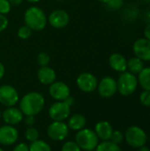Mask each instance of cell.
I'll use <instances>...</instances> for the list:
<instances>
[{"label":"cell","mask_w":150,"mask_h":151,"mask_svg":"<svg viewBox=\"0 0 150 151\" xmlns=\"http://www.w3.org/2000/svg\"><path fill=\"white\" fill-rule=\"evenodd\" d=\"M19 110L24 116H35L39 114L45 106V98L39 92H29L19 101Z\"/></svg>","instance_id":"cell-1"},{"label":"cell","mask_w":150,"mask_h":151,"mask_svg":"<svg viewBox=\"0 0 150 151\" xmlns=\"http://www.w3.org/2000/svg\"><path fill=\"white\" fill-rule=\"evenodd\" d=\"M24 21L32 31H42L48 23V18L42 9L38 6H31L24 13Z\"/></svg>","instance_id":"cell-2"},{"label":"cell","mask_w":150,"mask_h":151,"mask_svg":"<svg viewBox=\"0 0 150 151\" xmlns=\"http://www.w3.org/2000/svg\"><path fill=\"white\" fill-rule=\"evenodd\" d=\"M75 142L81 150L93 151L99 143V138L95 132L89 128H83L77 131L75 134Z\"/></svg>","instance_id":"cell-3"},{"label":"cell","mask_w":150,"mask_h":151,"mask_svg":"<svg viewBox=\"0 0 150 151\" xmlns=\"http://www.w3.org/2000/svg\"><path fill=\"white\" fill-rule=\"evenodd\" d=\"M138 84V78L135 76V74L128 71L123 72L119 75L117 81L118 91L124 96H131L136 90Z\"/></svg>","instance_id":"cell-4"},{"label":"cell","mask_w":150,"mask_h":151,"mask_svg":"<svg viewBox=\"0 0 150 151\" xmlns=\"http://www.w3.org/2000/svg\"><path fill=\"white\" fill-rule=\"evenodd\" d=\"M125 139L133 148H141L147 142V134L141 127L133 126L126 131Z\"/></svg>","instance_id":"cell-5"},{"label":"cell","mask_w":150,"mask_h":151,"mask_svg":"<svg viewBox=\"0 0 150 151\" xmlns=\"http://www.w3.org/2000/svg\"><path fill=\"white\" fill-rule=\"evenodd\" d=\"M69 127L65 121H53L47 128L49 138L55 142L65 141L69 134Z\"/></svg>","instance_id":"cell-6"},{"label":"cell","mask_w":150,"mask_h":151,"mask_svg":"<svg viewBox=\"0 0 150 151\" xmlns=\"http://www.w3.org/2000/svg\"><path fill=\"white\" fill-rule=\"evenodd\" d=\"M49 116L53 121H65L71 116V106L65 101H57L49 108Z\"/></svg>","instance_id":"cell-7"},{"label":"cell","mask_w":150,"mask_h":151,"mask_svg":"<svg viewBox=\"0 0 150 151\" xmlns=\"http://www.w3.org/2000/svg\"><path fill=\"white\" fill-rule=\"evenodd\" d=\"M19 101V96L15 88L11 85L0 86V104L5 107L15 106Z\"/></svg>","instance_id":"cell-8"},{"label":"cell","mask_w":150,"mask_h":151,"mask_svg":"<svg viewBox=\"0 0 150 151\" xmlns=\"http://www.w3.org/2000/svg\"><path fill=\"white\" fill-rule=\"evenodd\" d=\"M97 90L102 97L110 98L118 92L117 81L111 76H105L98 82Z\"/></svg>","instance_id":"cell-9"},{"label":"cell","mask_w":150,"mask_h":151,"mask_svg":"<svg viewBox=\"0 0 150 151\" xmlns=\"http://www.w3.org/2000/svg\"><path fill=\"white\" fill-rule=\"evenodd\" d=\"M76 83L81 91L85 93H91L97 88L98 81L94 74L90 73H82L78 76Z\"/></svg>","instance_id":"cell-10"},{"label":"cell","mask_w":150,"mask_h":151,"mask_svg":"<svg viewBox=\"0 0 150 151\" xmlns=\"http://www.w3.org/2000/svg\"><path fill=\"white\" fill-rule=\"evenodd\" d=\"M70 21V17L67 12L65 10L57 9L54 10L48 17L49 24L57 29H61L65 27Z\"/></svg>","instance_id":"cell-11"},{"label":"cell","mask_w":150,"mask_h":151,"mask_svg":"<svg viewBox=\"0 0 150 151\" xmlns=\"http://www.w3.org/2000/svg\"><path fill=\"white\" fill-rule=\"evenodd\" d=\"M19 139V132L14 126L4 125L0 127V144L11 146L15 144Z\"/></svg>","instance_id":"cell-12"},{"label":"cell","mask_w":150,"mask_h":151,"mask_svg":"<svg viewBox=\"0 0 150 151\" xmlns=\"http://www.w3.org/2000/svg\"><path fill=\"white\" fill-rule=\"evenodd\" d=\"M49 93L56 101H65L71 96V90L68 85L63 81H54L50 85Z\"/></svg>","instance_id":"cell-13"},{"label":"cell","mask_w":150,"mask_h":151,"mask_svg":"<svg viewBox=\"0 0 150 151\" xmlns=\"http://www.w3.org/2000/svg\"><path fill=\"white\" fill-rule=\"evenodd\" d=\"M133 50L135 57L142 61H150V41L143 38L137 39L133 44Z\"/></svg>","instance_id":"cell-14"},{"label":"cell","mask_w":150,"mask_h":151,"mask_svg":"<svg viewBox=\"0 0 150 151\" xmlns=\"http://www.w3.org/2000/svg\"><path fill=\"white\" fill-rule=\"evenodd\" d=\"M24 118V114L19 110V108H16L15 106L6 107V109L2 113V119L6 125L16 126L19 124Z\"/></svg>","instance_id":"cell-15"},{"label":"cell","mask_w":150,"mask_h":151,"mask_svg":"<svg viewBox=\"0 0 150 151\" xmlns=\"http://www.w3.org/2000/svg\"><path fill=\"white\" fill-rule=\"evenodd\" d=\"M37 79L43 85H50L56 81L57 74L53 68L47 66H42L37 71Z\"/></svg>","instance_id":"cell-16"},{"label":"cell","mask_w":150,"mask_h":151,"mask_svg":"<svg viewBox=\"0 0 150 151\" xmlns=\"http://www.w3.org/2000/svg\"><path fill=\"white\" fill-rule=\"evenodd\" d=\"M109 64L111 69L118 73H123L127 70V60L120 53H113L109 58Z\"/></svg>","instance_id":"cell-17"},{"label":"cell","mask_w":150,"mask_h":151,"mask_svg":"<svg viewBox=\"0 0 150 151\" xmlns=\"http://www.w3.org/2000/svg\"><path fill=\"white\" fill-rule=\"evenodd\" d=\"M113 128L108 121H100L95 127V132L99 140L109 141L113 133Z\"/></svg>","instance_id":"cell-18"},{"label":"cell","mask_w":150,"mask_h":151,"mask_svg":"<svg viewBox=\"0 0 150 151\" xmlns=\"http://www.w3.org/2000/svg\"><path fill=\"white\" fill-rule=\"evenodd\" d=\"M87 123V119L84 115L77 113L70 116L68 118V123L67 126L69 129H72L73 131H80L83 128H85Z\"/></svg>","instance_id":"cell-19"},{"label":"cell","mask_w":150,"mask_h":151,"mask_svg":"<svg viewBox=\"0 0 150 151\" xmlns=\"http://www.w3.org/2000/svg\"><path fill=\"white\" fill-rule=\"evenodd\" d=\"M144 61L140 59L137 57L131 58L127 61V69L128 72L133 74H139L144 68Z\"/></svg>","instance_id":"cell-20"},{"label":"cell","mask_w":150,"mask_h":151,"mask_svg":"<svg viewBox=\"0 0 150 151\" xmlns=\"http://www.w3.org/2000/svg\"><path fill=\"white\" fill-rule=\"evenodd\" d=\"M138 82L144 90L150 91V66L144 67L139 73Z\"/></svg>","instance_id":"cell-21"},{"label":"cell","mask_w":150,"mask_h":151,"mask_svg":"<svg viewBox=\"0 0 150 151\" xmlns=\"http://www.w3.org/2000/svg\"><path fill=\"white\" fill-rule=\"evenodd\" d=\"M29 151H52V150L48 142L38 139L30 143Z\"/></svg>","instance_id":"cell-22"},{"label":"cell","mask_w":150,"mask_h":151,"mask_svg":"<svg viewBox=\"0 0 150 151\" xmlns=\"http://www.w3.org/2000/svg\"><path fill=\"white\" fill-rule=\"evenodd\" d=\"M95 151H121V150L118 144H115L109 140L103 141L101 143H98Z\"/></svg>","instance_id":"cell-23"},{"label":"cell","mask_w":150,"mask_h":151,"mask_svg":"<svg viewBox=\"0 0 150 151\" xmlns=\"http://www.w3.org/2000/svg\"><path fill=\"white\" fill-rule=\"evenodd\" d=\"M25 137L27 139V141L33 142L36 140L39 139V131L37 128L34 127H27V129L26 130L25 133Z\"/></svg>","instance_id":"cell-24"},{"label":"cell","mask_w":150,"mask_h":151,"mask_svg":"<svg viewBox=\"0 0 150 151\" xmlns=\"http://www.w3.org/2000/svg\"><path fill=\"white\" fill-rule=\"evenodd\" d=\"M18 36L19 38L22 39V40H27L31 36L32 34V30L26 25L19 27V28L18 29Z\"/></svg>","instance_id":"cell-25"},{"label":"cell","mask_w":150,"mask_h":151,"mask_svg":"<svg viewBox=\"0 0 150 151\" xmlns=\"http://www.w3.org/2000/svg\"><path fill=\"white\" fill-rule=\"evenodd\" d=\"M50 62V57L46 52H40L37 56V63L38 65L42 66H47L49 65Z\"/></svg>","instance_id":"cell-26"},{"label":"cell","mask_w":150,"mask_h":151,"mask_svg":"<svg viewBox=\"0 0 150 151\" xmlns=\"http://www.w3.org/2000/svg\"><path fill=\"white\" fill-rule=\"evenodd\" d=\"M61 151H82L81 149L79 147V145L75 142V141H68L65 142L62 148H61Z\"/></svg>","instance_id":"cell-27"},{"label":"cell","mask_w":150,"mask_h":151,"mask_svg":"<svg viewBox=\"0 0 150 151\" xmlns=\"http://www.w3.org/2000/svg\"><path fill=\"white\" fill-rule=\"evenodd\" d=\"M124 139H125V135L123 134V133L119 130H116V131H113L110 141L112 142L113 143L118 145L124 141Z\"/></svg>","instance_id":"cell-28"},{"label":"cell","mask_w":150,"mask_h":151,"mask_svg":"<svg viewBox=\"0 0 150 151\" xmlns=\"http://www.w3.org/2000/svg\"><path fill=\"white\" fill-rule=\"evenodd\" d=\"M11 4L8 0H0V14L6 15L11 12Z\"/></svg>","instance_id":"cell-29"},{"label":"cell","mask_w":150,"mask_h":151,"mask_svg":"<svg viewBox=\"0 0 150 151\" xmlns=\"http://www.w3.org/2000/svg\"><path fill=\"white\" fill-rule=\"evenodd\" d=\"M107 6L112 10H118L124 4V0H108L106 3Z\"/></svg>","instance_id":"cell-30"},{"label":"cell","mask_w":150,"mask_h":151,"mask_svg":"<svg viewBox=\"0 0 150 151\" xmlns=\"http://www.w3.org/2000/svg\"><path fill=\"white\" fill-rule=\"evenodd\" d=\"M140 101L143 105L150 107V91L144 90L143 92H141L140 96Z\"/></svg>","instance_id":"cell-31"},{"label":"cell","mask_w":150,"mask_h":151,"mask_svg":"<svg viewBox=\"0 0 150 151\" xmlns=\"http://www.w3.org/2000/svg\"><path fill=\"white\" fill-rule=\"evenodd\" d=\"M9 24V20L7 17L4 14H0V32L4 31Z\"/></svg>","instance_id":"cell-32"},{"label":"cell","mask_w":150,"mask_h":151,"mask_svg":"<svg viewBox=\"0 0 150 151\" xmlns=\"http://www.w3.org/2000/svg\"><path fill=\"white\" fill-rule=\"evenodd\" d=\"M12 151H29V145L26 142H20L15 145Z\"/></svg>","instance_id":"cell-33"},{"label":"cell","mask_w":150,"mask_h":151,"mask_svg":"<svg viewBox=\"0 0 150 151\" xmlns=\"http://www.w3.org/2000/svg\"><path fill=\"white\" fill-rule=\"evenodd\" d=\"M24 122L26 124V126H27L28 127H34V123H35V118L34 116H25V119H24Z\"/></svg>","instance_id":"cell-34"},{"label":"cell","mask_w":150,"mask_h":151,"mask_svg":"<svg viewBox=\"0 0 150 151\" xmlns=\"http://www.w3.org/2000/svg\"><path fill=\"white\" fill-rule=\"evenodd\" d=\"M144 36L146 39L150 41V23H149L144 28Z\"/></svg>","instance_id":"cell-35"},{"label":"cell","mask_w":150,"mask_h":151,"mask_svg":"<svg viewBox=\"0 0 150 151\" xmlns=\"http://www.w3.org/2000/svg\"><path fill=\"white\" fill-rule=\"evenodd\" d=\"M65 102L72 107V106L73 105V104H74V98L72 97V96H68V97L65 100Z\"/></svg>","instance_id":"cell-36"},{"label":"cell","mask_w":150,"mask_h":151,"mask_svg":"<svg viewBox=\"0 0 150 151\" xmlns=\"http://www.w3.org/2000/svg\"><path fill=\"white\" fill-rule=\"evenodd\" d=\"M8 1L10 2V4L11 5H14V6H18V5L21 4L23 2V0H8Z\"/></svg>","instance_id":"cell-37"},{"label":"cell","mask_w":150,"mask_h":151,"mask_svg":"<svg viewBox=\"0 0 150 151\" xmlns=\"http://www.w3.org/2000/svg\"><path fill=\"white\" fill-rule=\"evenodd\" d=\"M5 73V68H4V65L0 62V80L4 77Z\"/></svg>","instance_id":"cell-38"},{"label":"cell","mask_w":150,"mask_h":151,"mask_svg":"<svg viewBox=\"0 0 150 151\" xmlns=\"http://www.w3.org/2000/svg\"><path fill=\"white\" fill-rule=\"evenodd\" d=\"M138 151H150V150L147 147V146H142V147H141V148H139V150Z\"/></svg>","instance_id":"cell-39"},{"label":"cell","mask_w":150,"mask_h":151,"mask_svg":"<svg viewBox=\"0 0 150 151\" xmlns=\"http://www.w3.org/2000/svg\"><path fill=\"white\" fill-rule=\"evenodd\" d=\"M28 3H32V4H35V3H38L40 0H27Z\"/></svg>","instance_id":"cell-40"},{"label":"cell","mask_w":150,"mask_h":151,"mask_svg":"<svg viewBox=\"0 0 150 151\" xmlns=\"http://www.w3.org/2000/svg\"><path fill=\"white\" fill-rule=\"evenodd\" d=\"M98 1H99V2H101V3H103V4H106L108 0H98Z\"/></svg>","instance_id":"cell-41"},{"label":"cell","mask_w":150,"mask_h":151,"mask_svg":"<svg viewBox=\"0 0 150 151\" xmlns=\"http://www.w3.org/2000/svg\"><path fill=\"white\" fill-rule=\"evenodd\" d=\"M144 2H147V3H150V0H143Z\"/></svg>","instance_id":"cell-42"},{"label":"cell","mask_w":150,"mask_h":151,"mask_svg":"<svg viewBox=\"0 0 150 151\" xmlns=\"http://www.w3.org/2000/svg\"><path fill=\"white\" fill-rule=\"evenodd\" d=\"M2 118V113H1V111H0V119Z\"/></svg>","instance_id":"cell-43"},{"label":"cell","mask_w":150,"mask_h":151,"mask_svg":"<svg viewBox=\"0 0 150 151\" xmlns=\"http://www.w3.org/2000/svg\"><path fill=\"white\" fill-rule=\"evenodd\" d=\"M0 151H4V150H3V149H2L1 147H0Z\"/></svg>","instance_id":"cell-44"}]
</instances>
